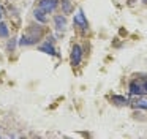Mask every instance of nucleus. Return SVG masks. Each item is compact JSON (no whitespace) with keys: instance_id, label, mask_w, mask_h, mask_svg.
Returning a JSON list of instances; mask_svg holds the SVG:
<instances>
[{"instance_id":"nucleus-15","label":"nucleus","mask_w":147,"mask_h":139,"mask_svg":"<svg viewBox=\"0 0 147 139\" xmlns=\"http://www.w3.org/2000/svg\"><path fill=\"white\" fill-rule=\"evenodd\" d=\"M142 2H144V3H147V0H142Z\"/></svg>"},{"instance_id":"nucleus-6","label":"nucleus","mask_w":147,"mask_h":139,"mask_svg":"<svg viewBox=\"0 0 147 139\" xmlns=\"http://www.w3.org/2000/svg\"><path fill=\"white\" fill-rule=\"evenodd\" d=\"M144 93V88H142V84L138 81H133L130 84V95H141Z\"/></svg>"},{"instance_id":"nucleus-13","label":"nucleus","mask_w":147,"mask_h":139,"mask_svg":"<svg viewBox=\"0 0 147 139\" xmlns=\"http://www.w3.org/2000/svg\"><path fill=\"white\" fill-rule=\"evenodd\" d=\"M141 84H142V88H144V92L147 93V81H146V82H141Z\"/></svg>"},{"instance_id":"nucleus-2","label":"nucleus","mask_w":147,"mask_h":139,"mask_svg":"<svg viewBox=\"0 0 147 139\" xmlns=\"http://www.w3.org/2000/svg\"><path fill=\"white\" fill-rule=\"evenodd\" d=\"M74 24L78 25V27H81L82 30H86L87 27H89V22H87V18H86V14H84V11L82 9H78V13L74 14Z\"/></svg>"},{"instance_id":"nucleus-8","label":"nucleus","mask_w":147,"mask_h":139,"mask_svg":"<svg viewBox=\"0 0 147 139\" xmlns=\"http://www.w3.org/2000/svg\"><path fill=\"white\" fill-rule=\"evenodd\" d=\"M111 101H112V103H115V104H119V106H127V104L130 103V101H128V98L122 96V95H112Z\"/></svg>"},{"instance_id":"nucleus-7","label":"nucleus","mask_w":147,"mask_h":139,"mask_svg":"<svg viewBox=\"0 0 147 139\" xmlns=\"http://www.w3.org/2000/svg\"><path fill=\"white\" fill-rule=\"evenodd\" d=\"M133 107L136 109H147V98L146 96H138L133 101Z\"/></svg>"},{"instance_id":"nucleus-16","label":"nucleus","mask_w":147,"mask_h":139,"mask_svg":"<svg viewBox=\"0 0 147 139\" xmlns=\"http://www.w3.org/2000/svg\"><path fill=\"white\" fill-rule=\"evenodd\" d=\"M0 18H2V11H0Z\"/></svg>"},{"instance_id":"nucleus-14","label":"nucleus","mask_w":147,"mask_h":139,"mask_svg":"<svg viewBox=\"0 0 147 139\" xmlns=\"http://www.w3.org/2000/svg\"><path fill=\"white\" fill-rule=\"evenodd\" d=\"M14 47V41H10V43H8V49H13Z\"/></svg>"},{"instance_id":"nucleus-12","label":"nucleus","mask_w":147,"mask_h":139,"mask_svg":"<svg viewBox=\"0 0 147 139\" xmlns=\"http://www.w3.org/2000/svg\"><path fill=\"white\" fill-rule=\"evenodd\" d=\"M8 27H7V24H3V22H0V36L2 38H7L8 36Z\"/></svg>"},{"instance_id":"nucleus-10","label":"nucleus","mask_w":147,"mask_h":139,"mask_svg":"<svg viewBox=\"0 0 147 139\" xmlns=\"http://www.w3.org/2000/svg\"><path fill=\"white\" fill-rule=\"evenodd\" d=\"M45 13L46 11H43L41 8H36L35 13H33V14H35V19H36V21H40V22H43V24H45V22H48V18L45 16Z\"/></svg>"},{"instance_id":"nucleus-1","label":"nucleus","mask_w":147,"mask_h":139,"mask_svg":"<svg viewBox=\"0 0 147 139\" xmlns=\"http://www.w3.org/2000/svg\"><path fill=\"white\" fill-rule=\"evenodd\" d=\"M41 35H43L41 27H38V25H30L26 30V33L22 35V38L19 40V44L21 46H32V44H35L41 38Z\"/></svg>"},{"instance_id":"nucleus-4","label":"nucleus","mask_w":147,"mask_h":139,"mask_svg":"<svg viewBox=\"0 0 147 139\" xmlns=\"http://www.w3.org/2000/svg\"><path fill=\"white\" fill-rule=\"evenodd\" d=\"M59 5V0H40L38 3V8H41L43 11L49 13V11H54Z\"/></svg>"},{"instance_id":"nucleus-5","label":"nucleus","mask_w":147,"mask_h":139,"mask_svg":"<svg viewBox=\"0 0 147 139\" xmlns=\"http://www.w3.org/2000/svg\"><path fill=\"white\" fill-rule=\"evenodd\" d=\"M54 22H55V28H57L59 32H63L65 28H67V18H65V16H55Z\"/></svg>"},{"instance_id":"nucleus-11","label":"nucleus","mask_w":147,"mask_h":139,"mask_svg":"<svg viewBox=\"0 0 147 139\" xmlns=\"http://www.w3.org/2000/svg\"><path fill=\"white\" fill-rule=\"evenodd\" d=\"M62 8H63V13L65 14H70L73 11V6H71V2L70 0H62Z\"/></svg>"},{"instance_id":"nucleus-9","label":"nucleus","mask_w":147,"mask_h":139,"mask_svg":"<svg viewBox=\"0 0 147 139\" xmlns=\"http://www.w3.org/2000/svg\"><path fill=\"white\" fill-rule=\"evenodd\" d=\"M40 51L41 52H46V54H51V55H55V49H54V46H52L51 43H45L43 46H40Z\"/></svg>"},{"instance_id":"nucleus-3","label":"nucleus","mask_w":147,"mask_h":139,"mask_svg":"<svg viewBox=\"0 0 147 139\" xmlns=\"http://www.w3.org/2000/svg\"><path fill=\"white\" fill-rule=\"evenodd\" d=\"M81 59H82V49H81V46L74 44L73 49H71V65L78 66L81 63Z\"/></svg>"}]
</instances>
